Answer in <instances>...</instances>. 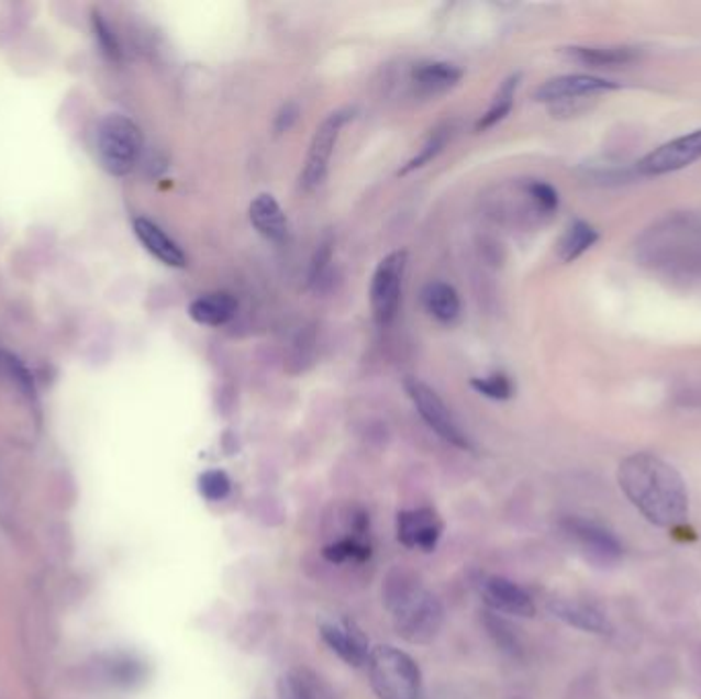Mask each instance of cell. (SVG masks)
I'll return each mask as SVG.
<instances>
[{"instance_id":"obj_5","label":"cell","mask_w":701,"mask_h":699,"mask_svg":"<svg viewBox=\"0 0 701 699\" xmlns=\"http://www.w3.org/2000/svg\"><path fill=\"white\" fill-rule=\"evenodd\" d=\"M144 148V137L130 118L111 113L97 130V153L108 173L115 177L127 175L136 167Z\"/></svg>"},{"instance_id":"obj_11","label":"cell","mask_w":701,"mask_h":699,"mask_svg":"<svg viewBox=\"0 0 701 699\" xmlns=\"http://www.w3.org/2000/svg\"><path fill=\"white\" fill-rule=\"evenodd\" d=\"M615 89H620V85L605 80V78L591 77V75H566V77L546 80L535 91V101L549 103V106H560V103L579 101L585 97H594V95L615 91Z\"/></svg>"},{"instance_id":"obj_26","label":"cell","mask_w":701,"mask_h":699,"mask_svg":"<svg viewBox=\"0 0 701 699\" xmlns=\"http://www.w3.org/2000/svg\"><path fill=\"white\" fill-rule=\"evenodd\" d=\"M447 130H435L431 136L427 137V142L423 144V148L419 151L416 156H412L411 160L404 165V167L398 170V177H407L409 173L412 170H416V168H423L425 165H429L431 160H435L439 153H442L443 148H445V144H447Z\"/></svg>"},{"instance_id":"obj_12","label":"cell","mask_w":701,"mask_h":699,"mask_svg":"<svg viewBox=\"0 0 701 699\" xmlns=\"http://www.w3.org/2000/svg\"><path fill=\"white\" fill-rule=\"evenodd\" d=\"M397 533L402 546L433 552L442 540L443 521L429 507L409 509L398 513Z\"/></svg>"},{"instance_id":"obj_27","label":"cell","mask_w":701,"mask_h":699,"mask_svg":"<svg viewBox=\"0 0 701 699\" xmlns=\"http://www.w3.org/2000/svg\"><path fill=\"white\" fill-rule=\"evenodd\" d=\"M232 490L229 474L222 470H208L199 476V495L205 501H224Z\"/></svg>"},{"instance_id":"obj_9","label":"cell","mask_w":701,"mask_h":699,"mask_svg":"<svg viewBox=\"0 0 701 699\" xmlns=\"http://www.w3.org/2000/svg\"><path fill=\"white\" fill-rule=\"evenodd\" d=\"M698 160H701V130L671 140L658 146L653 153L646 154L638 163V170L648 177H660V175H669L675 170L691 167Z\"/></svg>"},{"instance_id":"obj_15","label":"cell","mask_w":701,"mask_h":699,"mask_svg":"<svg viewBox=\"0 0 701 699\" xmlns=\"http://www.w3.org/2000/svg\"><path fill=\"white\" fill-rule=\"evenodd\" d=\"M248 220H251L253 229L271 243H283L290 234L288 215L281 210L277 199L269 193H260L253 199V203L248 208Z\"/></svg>"},{"instance_id":"obj_25","label":"cell","mask_w":701,"mask_h":699,"mask_svg":"<svg viewBox=\"0 0 701 699\" xmlns=\"http://www.w3.org/2000/svg\"><path fill=\"white\" fill-rule=\"evenodd\" d=\"M322 554L329 563L333 564L366 563L371 554V547L361 537L353 535V537H343L335 544H329L322 550Z\"/></svg>"},{"instance_id":"obj_20","label":"cell","mask_w":701,"mask_h":699,"mask_svg":"<svg viewBox=\"0 0 701 699\" xmlns=\"http://www.w3.org/2000/svg\"><path fill=\"white\" fill-rule=\"evenodd\" d=\"M277 699H335V696L310 670L291 669L277 681Z\"/></svg>"},{"instance_id":"obj_14","label":"cell","mask_w":701,"mask_h":699,"mask_svg":"<svg viewBox=\"0 0 701 699\" xmlns=\"http://www.w3.org/2000/svg\"><path fill=\"white\" fill-rule=\"evenodd\" d=\"M321 636L333 653L350 667H364L369 658V644L364 632L353 622H322Z\"/></svg>"},{"instance_id":"obj_21","label":"cell","mask_w":701,"mask_h":699,"mask_svg":"<svg viewBox=\"0 0 701 699\" xmlns=\"http://www.w3.org/2000/svg\"><path fill=\"white\" fill-rule=\"evenodd\" d=\"M461 77V68L449 62H421L412 68V82L425 92L452 89L458 85Z\"/></svg>"},{"instance_id":"obj_3","label":"cell","mask_w":701,"mask_h":699,"mask_svg":"<svg viewBox=\"0 0 701 699\" xmlns=\"http://www.w3.org/2000/svg\"><path fill=\"white\" fill-rule=\"evenodd\" d=\"M381 597L398 636L409 644L423 646L442 632V601L409 570L394 568L383 580Z\"/></svg>"},{"instance_id":"obj_29","label":"cell","mask_w":701,"mask_h":699,"mask_svg":"<svg viewBox=\"0 0 701 699\" xmlns=\"http://www.w3.org/2000/svg\"><path fill=\"white\" fill-rule=\"evenodd\" d=\"M333 248H335V238H333V234H324V238H322L319 246H316V251H314V257H312V263H310V284L314 286V284H319L324 274H326V269H329V265H331V260H333Z\"/></svg>"},{"instance_id":"obj_23","label":"cell","mask_w":701,"mask_h":699,"mask_svg":"<svg viewBox=\"0 0 701 699\" xmlns=\"http://www.w3.org/2000/svg\"><path fill=\"white\" fill-rule=\"evenodd\" d=\"M597 241H599V232L591 224L575 220L558 243V257L565 263H572L582 257Z\"/></svg>"},{"instance_id":"obj_1","label":"cell","mask_w":701,"mask_h":699,"mask_svg":"<svg viewBox=\"0 0 701 699\" xmlns=\"http://www.w3.org/2000/svg\"><path fill=\"white\" fill-rule=\"evenodd\" d=\"M636 259L675 286L701 289V213L675 212L644 230Z\"/></svg>"},{"instance_id":"obj_10","label":"cell","mask_w":701,"mask_h":699,"mask_svg":"<svg viewBox=\"0 0 701 699\" xmlns=\"http://www.w3.org/2000/svg\"><path fill=\"white\" fill-rule=\"evenodd\" d=\"M474 585L488 608L499 613L518 615V618H532L535 613L534 599L525 589H521L518 582L509 578L480 575Z\"/></svg>"},{"instance_id":"obj_2","label":"cell","mask_w":701,"mask_h":699,"mask_svg":"<svg viewBox=\"0 0 701 699\" xmlns=\"http://www.w3.org/2000/svg\"><path fill=\"white\" fill-rule=\"evenodd\" d=\"M620 488L656 528H675L689 515V492L683 476L669 462L653 454L625 457L617 470Z\"/></svg>"},{"instance_id":"obj_8","label":"cell","mask_w":701,"mask_h":699,"mask_svg":"<svg viewBox=\"0 0 701 699\" xmlns=\"http://www.w3.org/2000/svg\"><path fill=\"white\" fill-rule=\"evenodd\" d=\"M350 120H353V111L350 109H338L316 127L312 142H310V148H308L302 177H300V182H302L305 191L319 189L324 179H326L338 134H341L343 125L349 123Z\"/></svg>"},{"instance_id":"obj_18","label":"cell","mask_w":701,"mask_h":699,"mask_svg":"<svg viewBox=\"0 0 701 699\" xmlns=\"http://www.w3.org/2000/svg\"><path fill=\"white\" fill-rule=\"evenodd\" d=\"M238 302L229 291H212L196 298L189 304V317L203 326H222L236 314Z\"/></svg>"},{"instance_id":"obj_31","label":"cell","mask_w":701,"mask_h":699,"mask_svg":"<svg viewBox=\"0 0 701 699\" xmlns=\"http://www.w3.org/2000/svg\"><path fill=\"white\" fill-rule=\"evenodd\" d=\"M0 367H2L23 390H27V392L33 395V381H31V376L27 374V369L19 364V359H15V357L9 355V353H0Z\"/></svg>"},{"instance_id":"obj_32","label":"cell","mask_w":701,"mask_h":699,"mask_svg":"<svg viewBox=\"0 0 701 699\" xmlns=\"http://www.w3.org/2000/svg\"><path fill=\"white\" fill-rule=\"evenodd\" d=\"M92 23H94V31H97L99 44L103 46V49L108 52L111 58H118V56H120V46H118V40H115V35L111 33V30H109L108 23H105V21L101 19V15H99V13H94Z\"/></svg>"},{"instance_id":"obj_28","label":"cell","mask_w":701,"mask_h":699,"mask_svg":"<svg viewBox=\"0 0 701 699\" xmlns=\"http://www.w3.org/2000/svg\"><path fill=\"white\" fill-rule=\"evenodd\" d=\"M470 386L478 395L490 398V400H501V402L509 400L515 392L513 381L509 380V376H504V374H492L487 378H472Z\"/></svg>"},{"instance_id":"obj_6","label":"cell","mask_w":701,"mask_h":699,"mask_svg":"<svg viewBox=\"0 0 701 699\" xmlns=\"http://www.w3.org/2000/svg\"><path fill=\"white\" fill-rule=\"evenodd\" d=\"M407 251H394L378 263L371 286H369V306L374 320L380 326H388L397 319L402 300V281L407 271Z\"/></svg>"},{"instance_id":"obj_33","label":"cell","mask_w":701,"mask_h":699,"mask_svg":"<svg viewBox=\"0 0 701 699\" xmlns=\"http://www.w3.org/2000/svg\"><path fill=\"white\" fill-rule=\"evenodd\" d=\"M298 115H300V107L296 106V103H286V106L281 107L277 118H275V134L288 132L291 125L298 122Z\"/></svg>"},{"instance_id":"obj_16","label":"cell","mask_w":701,"mask_h":699,"mask_svg":"<svg viewBox=\"0 0 701 699\" xmlns=\"http://www.w3.org/2000/svg\"><path fill=\"white\" fill-rule=\"evenodd\" d=\"M134 232H136L137 241L144 244V248L160 263H165L168 267H175V269H183L187 265L183 248L151 220L137 218L134 222Z\"/></svg>"},{"instance_id":"obj_19","label":"cell","mask_w":701,"mask_h":699,"mask_svg":"<svg viewBox=\"0 0 701 699\" xmlns=\"http://www.w3.org/2000/svg\"><path fill=\"white\" fill-rule=\"evenodd\" d=\"M421 300H423L429 317L442 322V324H452L454 320H458L459 312H461L458 291L445 281L427 284L421 291Z\"/></svg>"},{"instance_id":"obj_7","label":"cell","mask_w":701,"mask_h":699,"mask_svg":"<svg viewBox=\"0 0 701 699\" xmlns=\"http://www.w3.org/2000/svg\"><path fill=\"white\" fill-rule=\"evenodd\" d=\"M404 390L411 398L412 404L416 407L419 414L423 417V421L443 441L456 445L459 450H472V443L468 440V435L464 433V429L458 425L454 414L445 407V402L433 388H429L425 381L416 380V378H407L404 380Z\"/></svg>"},{"instance_id":"obj_22","label":"cell","mask_w":701,"mask_h":699,"mask_svg":"<svg viewBox=\"0 0 701 699\" xmlns=\"http://www.w3.org/2000/svg\"><path fill=\"white\" fill-rule=\"evenodd\" d=\"M566 54L572 60L594 66V68H615V66H625L638 58V52L634 47L613 46V47H568Z\"/></svg>"},{"instance_id":"obj_4","label":"cell","mask_w":701,"mask_h":699,"mask_svg":"<svg viewBox=\"0 0 701 699\" xmlns=\"http://www.w3.org/2000/svg\"><path fill=\"white\" fill-rule=\"evenodd\" d=\"M369 681L380 699H421L423 675L412 656L394 646H376L367 658Z\"/></svg>"},{"instance_id":"obj_24","label":"cell","mask_w":701,"mask_h":699,"mask_svg":"<svg viewBox=\"0 0 701 699\" xmlns=\"http://www.w3.org/2000/svg\"><path fill=\"white\" fill-rule=\"evenodd\" d=\"M519 75L507 78L499 92L494 95L492 103L487 109V113L476 122V132H487L490 127H494L497 123L503 122L504 118L511 113L513 101H515V91L519 87Z\"/></svg>"},{"instance_id":"obj_13","label":"cell","mask_w":701,"mask_h":699,"mask_svg":"<svg viewBox=\"0 0 701 699\" xmlns=\"http://www.w3.org/2000/svg\"><path fill=\"white\" fill-rule=\"evenodd\" d=\"M565 532L582 547L597 563H617L622 558V544L617 537L603 525L582 518H568Z\"/></svg>"},{"instance_id":"obj_17","label":"cell","mask_w":701,"mask_h":699,"mask_svg":"<svg viewBox=\"0 0 701 699\" xmlns=\"http://www.w3.org/2000/svg\"><path fill=\"white\" fill-rule=\"evenodd\" d=\"M549 611L563 620V622L591 634H608L611 632L608 618L599 609L582 603V601H570V599H554L549 603Z\"/></svg>"},{"instance_id":"obj_30","label":"cell","mask_w":701,"mask_h":699,"mask_svg":"<svg viewBox=\"0 0 701 699\" xmlns=\"http://www.w3.org/2000/svg\"><path fill=\"white\" fill-rule=\"evenodd\" d=\"M527 193L535 203V208L542 213L556 212L558 208V191L549 185V182L534 181L530 182Z\"/></svg>"}]
</instances>
